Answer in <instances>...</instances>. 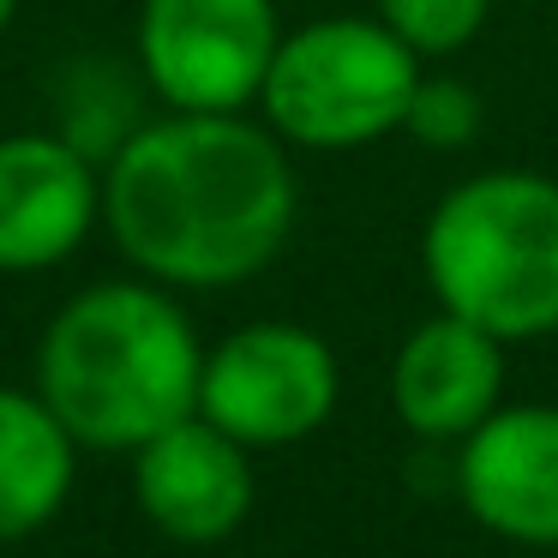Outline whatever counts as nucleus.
Listing matches in <instances>:
<instances>
[{
	"mask_svg": "<svg viewBox=\"0 0 558 558\" xmlns=\"http://www.w3.org/2000/svg\"><path fill=\"white\" fill-rule=\"evenodd\" d=\"M301 217L289 145L253 114H157L102 157V229L162 289H234Z\"/></svg>",
	"mask_w": 558,
	"mask_h": 558,
	"instance_id": "nucleus-1",
	"label": "nucleus"
},
{
	"mask_svg": "<svg viewBox=\"0 0 558 558\" xmlns=\"http://www.w3.org/2000/svg\"><path fill=\"white\" fill-rule=\"evenodd\" d=\"M205 349L162 282H90L49 318L37 397L78 450H138L198 414Z\"/></svg>",
	"mask_w": 558,
	"mask_h": 558,
	"instance_id": "nucleus-2",
	"label": "nucleus"
},
{
	"mask_svg": "<svg viewBox=\"0 0 558 558\" xmlns=\"http://www.w3.org/2000/svg\"><path fill=\"white\" fill-rule=\"evenodd\" d=\"M421 270L445 313L498 342L558 330V181L541 169L462 174L426 210Z\"/></svg>",
	"mask_w": 558,
	"mask_h": 558,
	"instance_id": "nucleus-3",
	"label": "nucleus"
},
{
	"mask_svg": "<svg viewBox=\"0 0 558 558\" xmlns=\"http://www.w3.org/2000/svg\"><path fill=\"white\" fill-rule=\"evenodd\" d=\"M421 54L385 25L361 13H330L301 31H282L277 61L258 90V121L289 150H366L402 133Z\"/></svg>",
	"mask_w": 558,
	"mask_h": 558,
	"instance_id": "nucleus-4",
	"label": "nucleus"
},
{
	"mask_svg": "<svg viewBox=\"0 0 558 558\" xmlns=\"http://www.w3.org/2000/svg\"><path fill=\"white\" fill-rule=\"evenodd\" d=\"M282 43L277 0H138L133 54L150 97L174 114L258 109Z\"/></svg>",
	"mask_w": 558,
	"mask_h": 558,
	"instance_id": "nucleus-5",
	"label": "nucleus"
},
{
	"mask_svg": "<svg viewBox=\"0 0 558 558\" xmlns=\"http://www.w3.org/2000/svg\"><path fill=\"white\" fill-rule=\"evenodd\" d=\"M342 397L337 354L306 325H241L205 349V378H198V414L241 438L246 450L301 445L330 421Z\"/></svg>",
	"mask_w": 558,
	"mask_h": 558,
	"instance_id": "nucleus-6",
	"label": "nucleus"
},
{
	"mask_svg": "<svg viewBox=\"0 0 558 558\" xmlns=\"http://www.w3.org/2000/svg\"><path fill=\"white\" fill-rule=\"evenodd\" d=\"M102 222V169L66 133H0V277L54 270Z\"/></svg>",
	"mask_w": 558,
	"mask_h": 558,
	"instance_id": "nucleus-7",
	"label": "nucleus"
},
{
	"mask_svg": "<svg viewBox=\"0 0 558 558\" xmlns=\"http://www.w3.org/2000/svg\"><path fill=\"white\" fill-rule=\"evenodd\" d=\"M457 493L474 522L522 546H558V409L498 402L457 457Z\"/></svg>",
	"mask_w": 558,
	"mask_h": 558,
	"instance_id": "nucleus-8",
	"label": "nucleus"
},
{
	"mask_svg": "<svg viewBox=\"0 0 558 558\" xmlns=\"http://www.w3.org/2000/svg\"><path fill=\"white\" fill-rule=\"evenodd\" d=\"M133 493L157 534L181 546H210L229 541L253 510V462L241 438L210 426L205 414H186L133 450Z\"/></svg>",
	"mask_w": 558,
	"mask_h": 558,
	"instance_id": "nucleus-9",
	"label": "nucleus"
},
{
	"mask_svg": "<svg viewBox=\"0 0 558 558\" xmlns=\"http://www.w3.org/2000/svg\"><path fill=\"white\" fill-rule=\"evenodd\" d=\"M505 349L493 330L438 306L390 361V409L414 438H469L505 397Z\"/></svg>",
	"mask_w": 558,
	"mask_h": 558,
	"instance_id": "nucleus-10",
	"label": "nucleus"
},
{
	"mask_svg": "<svg viewBox=\"0 0 558 558\" xmlns=\"http://www.w3.org/2000/svg\"><path fill=\"white\" fill-rule=\"evenodd\" d=\"M78 469V438L31 390L0 385V546L61 517Z\"/></svg>",
	"mask_w": 558,
	"mask_h": 558,
	"instance_id": "nucleus-11",
	"label": "nucleus"
},
{
	"mask_svg": "<svg viewBox=\"0 0 558 558\" xmlns=\"http://www.w3.org/2000/svg\"><path fill=\"white\" fill-rule=\"evenodd\" d=\"M373 13L409 43L421 61L462 54L493 19V0H373Z\"/></svg>",
	"mask_w": 558,
	"mask_h": 558,
	"instance_id": "nucleus-12",
	"label": "nucleus"
},
{
	"mask_svg": "<svg viewBox=\"0 0 558 558\" xmlns=\"http://www.w3.org/2000/svg\"><path fill=\"white\" fill-rule=\"evenodd\" d=\"M402 133L426 150L474 145V133H481V97H474V85H462V78H450V73H421Z\"/></svg>",
	"mask_w": 558,
	"mask_h": 558,
	"instance_id": "nucleus-13",
	"label": "nucleus"
},
{
	"mask_svg": "<svg viewBox=\"0 0 558 558\" xmlns=\"http://www.w3.org/2000/svg\"><path fill=\"white\" fill-rule=\"evenodd\" d=\"M19 7H25V0H0V37H7V31H13V19H19Z\"/></svg>",
	"mask_w": 558,
	"mask_h": 558,
	"instance_id": "nucleus-14",
	"label": "nucleus"
}]
</instances>
